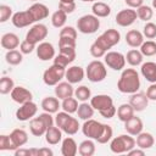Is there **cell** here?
I'll use <instances>...</instances> for the list:
<instances>
[{"label": "cell", "instance_id": "cell-1", "mask_svg": "<svg viewBox=\"0 0 156 156\" xmlns=\"http://www.w3.org/2000/svg\"><path fill=\"white\" fill-rule=\"evenodd\" d=\"M140 88L139 73L134 68H124L117 82V89L123 94L136 93Z\"/></svg>", "mask_w": 156, "mask_h": 156}, {"label": "cell", "instance_id": "cell-2", "mask_svg": "<svg viewBox=\"0 0 156 156\" xmlns=\"http://www.w3.org/2000/svg\"><path fill=\"white\" fill-rule=\"evenodd\" d=\"M135 139L130 134H121L116 138H112L110 141V150L113 154H124L135 147Z\"/></svg>", "mask_w": 156, "mask_h": 156}, {"label": "cell", "instance_id": "cell-3", "mask_svg": "<svg viewBox=\"0 0 156 156\" xmlns=\"http://www.w3.org/2000/svg\"><path fill=\"white\" fill-rule=\"evenodd\" d=\"M85 76L91 83H99L102 82L107 76V69L105 62H101L100 60H94L88 63L85 68Z\"/></svg>", "mask_w": 156, "mask_h": 156}, {"label": "cell", "instance_id": "cell-4", "mask_svg": "<svg viewBox=\"0 0 156 156\" xmlns=\"http://www.w3.org/2000/svg\"><path fill=\"white\" fill-rule=\"evenodd\" d=\"M66 74V68L62 66H58L56 63H52L49 68H46L43 73V80L46 85L49 87H55L58 84L62 78H65Z\"/></svg>", "mask_w": 156, "mask_h": 156}, {"label": "cell", "instance_id": "cell-5", "mask_svg": "<svg viewBox=\"0 0 156 156\" xmlns=\"http://www.w3.org/2000/svg\"><path fill=\"white\" fill-rule=\"evenodd\" d=\"M105 127H106L105 123H101L96 119L90 118V119L84 121V123L82 126V132H83L84 136L98 141L100 139V136L102 135V133L105 130Z\"/></svg>", "mask_w": 156, "mask_h": 156}, {"label": "cell", "instance_id": "cell-6", "mask_svg": "<svg viewBox=\"0 0 156 156\" xmlns=\"http://www.w3.org/2000/svg\"><path fill=\"white\" fill-rule=\"evenodd\" d=\"M100 27V20L95 15H84L77 21V29L83 34H93Z\"/></svg>", "mask_w": 156, "mask_h": 156}, {"label": "cell", "instance_id": "cell-7", "mask_svg": "<svg viewBox=\"0 0 156 156\" xmlns=\"http://www.w3.org/2000/svg\"><path fill=\"white\" fill-rule=\"evenodd\" d=\"M48 33H49V30H48V27L45 24H43V23H35L27 32L26 40H28L29 43L37 45V44L41 43L48 37Z\"/></svg>", "mask_w": 156, "mask_h": 156}, {"label": "cell", "instance_id": "cell-8", "mask_svg": "<svg viewBox=\"0 0 156 156\" xmlns=\"http://www.w3.org/2000/svg\"><path fill=\"white\" fill-rule=\"evenodd\" d=\"M104 62L113 71H122L126 66V56L118 51H107L104 56Z\"/></svg>", "mask_w": 156, "mask_h": 156}, {"label": "cell", "instance_id": "cell-9", "mask_svg": "<svg viewBox=\"0 0 156 156\" xmlns=\"http://www.w3.org/2000/svg\"><path fill=\"white\" fill-rule=\"evenodd\" d=\"M37 112H38V106L32 100V101H28V102L22 104L17 108V111H16V118L18 121H22V122L29 121V119H32L37 115Z\"/></svg>", "mask_w": 156, "mask_h": 156}, {"label": "cell", "instance_id": "cell-10", "mask_svg": "<svg viewBox=\"0 0 156 156\" xmlns=\"http://www.w3.org/2000/svg\"><path fill=\"white\" fill-rule=\"evenodd\" d=\"M136 18H138L136 11L130 9V7H128V9L121 10L116 15V23L118 26H121V27H129L135 22Z\"/></svg>", "mask_w": 156, "mask_h": 156}, {"label": "cell", "instance_id": "cell-11", "mask_svg": "<svg viewBox=\"0 0 156 156\" xmlns=\"http://www.w3.org/2000/svg\"><path fill=\"white\" fill-rule=\"evenodd\" d=\"M11 22L16 28H24V27H28V26L35 23L34 18L32 17V15L28 10L18 11V12L13 13V16L11 18Z\"/></svg>", "mask_w": 156, "mask_h": 156}, {"label": "cell", "instance_id": "cell-12", "mask_svg": "<svg viewBox=\"0 0 156 156\" xmlns=\"http://www.w3.org/2000/svg\"><path fill=\"white\" fill-rule=\"evenodd\" d=\"M37 51V56L39 60L41 61H49V60H54L55 55V48L51 43L49 41H41L38 44V46L35 48Z\"/></svg>", "mask_w": 156, "mask_h": 156}, {"label": "cell", "instance_id": "cell-13", "mask_svg": "<svg viewBox=\"0 0 156 156\" xmlns=\"http://www.w3.org/2000/svg\"><path fill=\"white\" fill-rule=\"evenodd\" d=\"M10 96H11V99H12L15 102H17V104H20V105L33 100V94H32L27 88L21 87V85L15 87V88L12 89V91L10 93Z\"/></svg>", "mask_w": 156, "mask_h": 156}, {"label": "cell", "instance_id": "cell-14", "mask_svg": "<svg viewBox=\"0 0 156 156\" xmlns=\"http://www.w3.org/2000/svg\"><path fill=\"white\" fill-rule=\"evenodd\" d=\"M129 104L133 106L134 111H136V112H141V111H144V110L147 107V105H149V99H147L146 94L136 91V93L130 94Z\"/></svg>", "mask_w": 156, "mask_h": 156}, {"label": "cell", "instance_id": "cell-15", "mask_svg": "<svg viewBox=\"0 0 156 156\" xmlns=\"http://www.w3.org/2000/svg\"><path fill=\"white\" fill-rule=\"evenodd\" d=\"M90 105L94 107V110L96 111H101L105 110L110 106L113 105V100L110 95L106 94H98L93 98H90Z\"/></svg>", "mask_w": 156, "mask_h": 156}, {"label": "cell", "instance_id": "cell-16", "mask_svg": "<svg viewBox=\"0 0 156 156\" xmlns=\"http://www.w3.org/2000/svg\"><path fill=\"white\" fill-rule=\"evenodd\" d=\"M84 76H85V71L80 66H71L66 69L65 78L71 84H77L84 79Z\"/></svg>", "mask_w": 156, "mask_h": 156}, {"label": "cell", "instance_id": "cell-17", "mask_svg": "<svg viewBox=\"0 0 156 156\" xmlns=\"http://www.w3.org/2000/svg\"><path fill=\"white\" fill-rule=\"evenodd\" d=\"M143 128H144V124H143V121L136 117L135 115L133 117H130L128 121L124 122V129L128 134L133 135V136H136L139 133L143 132Z\"/></svg>", "mask_w": 156, "mask_h": 156}, {"label": "cell", "instance_id": "cell-18", "mask_svg": "<svg viewBox=\"0 0 156 156\" xmlns=\"http://www.w3.org/2000/svg\"><path fill=\"white\" fill-rule=\"evenodd\" d=\"M28 11L30 12V15H32V17L34 18L35 22L45 20L49 16V7L45 4H41V2H34L28 9Z\"/></svg>", "mask_w": 156, "mask_h": 156}, {"label": "cell", "instance_id": "cell-19", "mask_svg": "<svg viewBox=\"0 0 156 156\" xmlns=\"http://www.w3.org/2000/svg\"><path fill=\"white\" fill-rule=\"evenodd\" d=\"M73 95H74V89L69 82H60L58 84L55 85V96L58 98L60 100H63Z\"/></svg>", "mask_w": 156, "mask_h": 156}, {"label": "cell", "instance_id": "cell-20", "mask_svg": "<svg viewBox=\"0 0 156 156\" xmlns=\"http://www.w3.org/2000/svg\"><path fill=\"white\" fill-rule=\"evenodd\" d=\"M141 76L150 83H156V62L146 61L140 67Z\"/></svg>", "mask_w": 156, "mask_h": 156}, {"label": "cell", "instance_id": "cell-21", "mask_svg": "<svg viewBox=\"0 0 156 156\" xmlns=\"http://www.w3.org/2000/svg\"><path fill=\"white\" fill-rule=\"evenodd\" d=\"M29 130L34 136H41V135H45L48 130V126L44 123V121L39 116L33 117L29 122Z\"/></svg>", "mask_w": 156, "mask_h": 156}, {"label": "cell", "instance_id": "cell-22", "mask_svg": "<svg viewBox=\"0 0 156 156\" xmlns=\"http://www.w3.org/2000/svg\"><path fill=\"white\" fill-rule=\"evenodd\" d=\"M126 43L130 48H140L144 43V34L136 29H130L126 34Z\"/></svg>", "mask_w": 156, "mask_h": 156}, {"label": "cell", "instance_id": "cell-23", "mask_svg": "<svg viewBox=\"0 0 156 156\" xmlns=\"http://www.w3.org/2000/svg\"><path fill=\"white\" fill-rule=\"evenodd\" d=\"M78 152V145L76 140L71 136H67L62 140L61 144V154L62 156H76Z\"/></svg>", "mask_w": 156, "mask_h": 156}, {"label": "cell", "instance_id": "cell-24", "mask_svg": "<svg viewBox=\"0 0 156 156\" xmlns=\"http://www.w3.org/2000/svg\"><path fill=\"white\" fill-rule=\"evenodd\" d=\"M20 38L15 33L9 32L1 37V46L6 50H15L20 46Z\"/></svg>", "mask_w": 156, "mask_h": 156}, {"label": "cell", "instance_id": "cell-25", "mask_svg": "<svg viewBox=\"0 0 156 156\" xmlns=\"http://www.w3.org/2000/svg\"><path fill=\"white\" fill-rule=\"evenodd\" d=\"M45 140L49 145H57L62 140V129L57 126H51L45 133Z\"/></svg>", "mask_w": 156, "mask_h": 156}, {"label": "cell", "instance_id": "cell-26", "mask_svg": "<svg viewBox=\"0 0 156 156\" xmlns=\"http://www.w3.org/2000/svg\"><path fill=\"white\" fill-rule=\"evenodd\" d=\"M136 145L138 147L143 149V150H147V149H151L155 144V138L151 133L149 132H141L136 135Z\"/></svg>", "mask_w": 156, "mask_h": 156}, {"label": "cell", "instance_id": "cell-27", "mask_svg": "<svg viewBox=\"0 0 156 156\" xmlns=\"http://www.w3.org/2000/svg\"><path fill=\"white\" fill-rule=\"evenodd\" d=\"M58 100L60 99L56 96H46L41 100V108L45 112L56 113V112H58V108L61 107V104Z\"/></svg>", "mask_w": 156, "mask_h": 156}, {"label": "cell", "instance_id": "cell-28", "mask_svg": "<svg viewBox=\"0 0 156 156\" xmlns=\"http://www.w3.org/2000/svg\"><path fill=\"white\" fill-rule=\"evenodd\" d=\"M10 136H11V140H12L13 145L16 146V149L23 146L28 141V134H27V132L24 129H21V128L13 129L10 133Z\"/></svg>", "mask_w": 156, "mask_h": 156}, {"label": "cell", "instance_id": "cell-29", "mask_svg": "<svg viewBox=\"0 0 156 156\" xmlns=\"http://www.w3.org/2000/svg\"><path fill=\"white\" fill-rule=\"evenodd\" d=\"M91 11H93V15H95L96 17L104 18V17L110 16V13H111V7H110V5H107L106 2L95 1V2L93 4V6H91Z\"/></svg>", "mask_w": 156, "mask_h": 156}, {"label": "cell", "instance_id": "cell-30", "mask_svg": "<svg viewBox=\"0 0 156 156\" xmlns=\"http://www.w3.org/2000/svg\"><path fill=\"white\" fill-rule=\"evenodd\" d=\"M95 143L93 141V139H87L83 140L79 145H78V154L80 156H93L95 154Z\"/></svg>", "mask_w": 156, "mask_h": 156}, {"label": "cell", "instance_id": "cell-31", "mask_svg": "<svg viewBox=\"0 0 156 156\" xmlns=\"http://www.w3.org/2000/svg\"><path fill=\"white\" fill-rule=\"evenodd\" d=\"M134 108H133V106L128 102V104H122V105H119V107L117 108V117H118V119L119 121H122L123 123L126 122V121H128L130 117H133L134 116Z\"/></svg>", "mask_w": 156, "mask_h": 156}, {"label": "cell", "instance_id": "cell-32", "mask_svg": "<svg viewBox=\"0 0 156 156\" xmlns=\"http://www.w3.org/2000/svg\"><path fill=\"white\" fill-rule=\"evenodd\" d=\"M143 60H144V55L141 54L140 50H136V49H132L127 52L126 55V61L133 66V67H136L139 65L143 63Z\"/></svg>", "mask_w": 156, "mask_h": 156}, {"label": "cell", "instance_id": "cell-33", "mask_svg": "<svg viewBox=\"0 0 156 156\" xmlns=\"http://www.w3.org/2000/svg\"><path fill=\"white\" fill-rule=\"evenodd\" d=\"M94 111H95L94 107L90 104H88L87 101H84L78 106L77 115H78V118H80L83 121H87V119H90L94 116Z\"/></svg>", "mask_w": 156, "mask_h": 156}, {"label": "cell", "instance_id": "cell-34", "mask_svg": "<svg viewBox=\"0 0 156 156\" xmlns=\"http://www.w3.org/2000/svg\"><path fill=\"white\" fill-rule=\"evenodd\" d=\"M5 60L9 65L11 66H17L22 62L23 60V54L18 50H7V52L5 54Z\"/></svg>", "mask_w": 156, "mask_h": 156}, {"label": "cell", "instance_id": "cell-35", "mask_svg": "<svg viewBox=\"0 0 156 156\" xmlns=\"http://www.w3.org/2000/svg\"><path fill=\"white\" fill-rule=\"evenodd\" d=\"M79 128H80V126H79L78 119L71 116L69 119L63 124V127H62L61 129H62V132L66 133L67 135H74V134L79 130Z\"/></svg>", "mask_w": 156, "mask_h": 156}, {"label": "cell", "instance_id": "cell-36", "mask_svg": "<svg viewBox=\"0 0 156 156\" xmlns=\"http://www.w3.org/2000/svg\"><path fill=\"white\" fill-rule=\"evenodd\" d=\"M67 21V13L63 12L62 10H57L51 15V24L55 28H62L65 27V23Z\"/></svg>", "mask_w": 156, "mask_h": 156}, {"label": "cell", "instance_id": "cell-37", "mask_svg": "<svg viewBox=\"0 0 156 156\" xmlns=\"http://www.w3.org/2000/svg\"><path fill=\"white\" fill-rule=\"evenodd\" d=\"M102 37L106 39V41L108 43V45H110L111 48L115 46V45H117V44L119 43V40H121V34H119V32H118L117 29H113V28H110V29L105 30V32L102 33Z\"/></svg>", "mask_w": 156, "mask_h": 156}, {"label": "cell", "instance_id": "cell-38", "mask_svg": "<svg viewBox=\"0 0 156 156\" xmlns=\"http://www.w3.org/2000/svg\"><path fill=\"white\" fill-rule=\"evenodd\" d=\"M78 100L73 96H69V98H66L62 100V104H61V108L68 113H74L77 112L78 110Z\"/></svg>", "mask_w": 156, "mask_h": 156}, {"label": "cell", "instance_id": "cell-39", "mask_svg": "<svg viewBox=\"0 0 156 156\" xmlns=\"http://www.w3.org/2000/svg\"><path fill=\"white\" fill-rule=\"evenodd\" d=\"M74 96L78 101H88L91 98V90L87 85H79L78 88L74 89Z\"/></svg>", "mask_w": 156, "mask_h": 156}, {"label": "cell", "instance_id": "cell-40", "mask_svg": "<svg viewBox=\"0 0 156 156\" xmlns=\"http://www.w3.org/2000/svg\"><path fill=\"white\" fill-rule=\"evenodd\" d=\"M136 15H138L139 20L149 22L152 18V16H154V10L150 6H147V5H141L140 7L136 9Z\"/></svg>", "mask_w": 156, "mask_h": 156}, {"label": "cell", "instance_id": "cell-41", "mask_svg": "<svg viewBox=\"0 0 156 156\" xmlns=\"http://www.w3.org/2000/svg\"><path fill=\"white\" fill-rule=\"evenodd\" d=\"M140 51L146 57H150V56L156 55V43L154 40H146V41H144L141 44V46H140Z\"/></svg>", "mask_w": 156, "mask_h": 156}, {"label": "cell", "instance_id": "cell-42", "mask_svg": "<svg viewBox=\"0 0 156 156\" xmlns=\"http://www.w3.org/2000/svg\"><path fill=\"white\" fill-rule=\"evenodd\" d=\"M13 88H15V82H13L12 78H10V77H2L0 79V93L2 95H6V94L11 93Z\"/></svg>", "mask_w": 156, "mask_h": 156}, {"label": "cell", "instance_id": "cell-43", "mask_svg": "<svg viewBox=\"0 0 156 156\" xmlns=\"http://www.w3.org/2000/svg\"><path fill=\"white\" fill-rule=\"evenodd\" d=\"M74 60H76V57L69 56V55H67V54H62V52H60L58 55H56V56L54 57V63H56V65L62 66V67L66 68V67H67L69 63H72Z\"/></svg>", "mask_w": 156, "mask_h": 156}, {"label": "cell", "instance_id": "cell-44", "mask_svg": "<svg viewBox=\"0 0 156 156\" xmlns=\"http://www.w3.org/2000/svg\"><path fill=\"white\" fill-rule=\"evenodd\" d=\"M7 150H16V146L13 145L11 136L6 134L0 135V151H7Z\"/></svg>", "mask_w": 156, "mask_h": 156}, {"label": "cell", "instance_id": "cell-45", "mask_svg": "<svg viewBox=\"0 0 156 156\" xmlns=\"http://www.w3.org/2000/svg\"><path fill=\"white\" fill-rule=\"evenodd\" d=\"M13 13H12V9L9 5H0V22L4 23L6 21H9L10 18H12Z\"/></svg>", "mask_w": 156, "mask_h": 156}, {"label": "cell", "instance_id": "cell-46", "mask_svg": "<svg viewBox=\"0 0 156 156\" xmlns=\"http://www.w3.org/2000/svg\"><path fill=\"white\" fill-rule=\"evenodd\" d=\"M143 34L147 39L156 38V24L152 22H146V24L143 28Z\"/></svg>", "mask_w": 156, "mask_h": 156}, {"label": "cell", "instance_id": "cell-47", "mask_svg": "<svg viewBox=\"0 0 156 156\" xmlns=\"http://www.w3.org/2000/svg\"><path fill=\"white\" fill-rule=\"evenodd\" d=\"M71 117V113L66 112V111H61V112H56V116H55V124L58 127V128H62L63 124L69 119Z\"/></svg>", "mask_w": 156, "mask_h": 156}, {"label": "cell", "instance_id": "cell-48", "mask_svg": "<svg viewBox=\"0 0 156 156\" xmlns=\"http://www.w3.org/2000/svg\"><path fill=\"white\" fill-rule=\"evenodd\" d=\"M60 37H66V38H72L77 39V29L72 26H65L60 30Z\"/></svg>", "mask_w": 156, "mask_h": 156}, {"label": "cell", "instance_id": "cell-49", "mask_svg": "<svg viewBox=\"0 0 156 156\" xmlns=\"http://www.w3.org/2000/svg\"><path fill=\"white\" fill-rule=\"evenodd\" d=\"M89 50H90V55L93 57H95V58H100V57H104L106 55V51L102 48H100L95 41L90 45V49Z\"/></svg>", "mask_w": 156, "mask_h": 156}, {"label": "cell", "instance_id": "cell-50", "mask_svg": "<svg viewBox=\"0 0 156 156\" xmlns=\"http://www.w3.org/2000/svg\"><path fill=\"white\" fill-rule=\"evenodd\" d=\"M35 48H37L35 44H32V43H29V41L26 40V39H24L23 41H21V44H20V51H21L22 54H24V55L32 54Z\"/></svg>", "mask_w": 156, "mask_h": 156}, {"label": "cell", "instance_id": "cell-51", "mask_svg": "<svg viewBox=\"0 0 156 156\" xmlns=\"http://www.w3.org/2000/svg\"><path fill=\"white\" fill-rule=\"evenodd\" d=\"M61 48H76V39L60 37L58 39V49Z\"/></svg>", "mask_w": 156, "mask_h": 156}, {"label": "cell", "instance_id": "cell-52", "mask_svg": "<svg viewBox=\"0 0 156 156\" xmlns=\"http://www.w3.org/2000/svg\"><path fill=\"white\" fill-rule=\"evenodd\" d=\"M99 113H100V115H101L104 118L110 119V118L115 117V115L117 113V108L115 107V105H112V106H110V107H107V108H105V110L99 111Z\"/></svg>", "mask_w": 156, "mask_h": 156}, {"label": "cell", "instance_id": "cell-53", "mask_svg": "<svg viewBox=\"0 0 156 156\" xmlns=\"http://www.w3.org/2000/svg\"><path fill=\"white\" fill-rule=\"evenodd\" d=\"M58 9L62 10L63 12H66L67 15L74 12L76 10V2H68V4H65V2H58Z\"/></svg>", "mask_w": 156, "mask_h": 156}, {"label": "cell", "instance_id": "cell-54", "mask_svg": "<svg viewBox=\"0 0 156 156\" xmlns=\"http://www.w3.org/2000/svg\"><path fill=\"white\" fill-rule=\"evenodd\" d=\"M146 96L149 100L156 101V83H151L146 90Z\"/></svg>", "mask_w": 156, "mask_h": 156}, {"label": "cell", "instance_id": "cell-55", "mask_svg": "<svg viewBox=\"0 0 156 156\" xmlns=\"http://www.w3.org/2000/svg\"><path fill=\"white\" fill-rule=\"evenodd\" d=\"M124 2H126V5H127L128 7H130V9H138V7H140L141 5H144V4H143L144 0H124Z\"/></svg>", "mask_w": 156, "mask_h": 156}, {"label": "cell", "instance_id": "cell-56", "mask_svg": "<svg viewBox=\"0 0 156 156\" xmlns=\"http://www.w3.org/2000/svg\"><path fill=\"white\" fill-rule=\"evenodd\" d=\"M127 155H128V156H144V155H145V150H143V149H140V147H138V149L133 147L132 150H129V151L127 152Z\"/></svg>", "mask_w": 156, "mask_h": 156}, {"label": "cell", "instance_id": "cell-57", "mask_svg": "<svg viewBox=\"0 0 156 156\" xmlns=\"http://www.w3.org/2000/svg\"><path fill=\"white\" fill-rule=\"evenodd\" d=\"M15 156H30V151H29V149L18 147L15 150Z\"/></svg>", "mask_w": 156, "mask_h": 156}, {"label": "cell", "instance_id": "cell-58", "mask_svg": "<svg viewBox=\"0 0 156 156\" xmlns=\"http://www.w3.org/2000/svg\"><path fill=\"white\" fill-rule=\"evenodd\" d=\"M54 151L49 147H41L39 149V156H52Z\"/></svg>", "mask_w": 156, "mask_h": 156}, {"label": "cell", "instance_id": "cell-59", "mask_svg": "<svg viewBox=\"0 0 156 156\" xmlns=\"http://www.w3.org/2000/svg\"><path fill=\"white\" fill-rule=\"evenodd\" d=\"M60 2H65V4H68V2H74V0H60Z\"/></svg>", "mask_w": 156, "mask_h": 156}, {"label": "cell", "instance_id": "cell-60", "mask_svg": "<svg viewBox=\"0 0 156 156\" xmlns=\"http://www.w3.org/2000/svg\"><path fill=\"white\" fill-rule=\"evenodd\" d=\"M80 1H83V2H95L96 0H80Z\"/></svg>", "mask_w": 156, "mask_h": 156}, {"label": "cell", "instance_id": "cell-61", "mask_svg": "<svg viewBox=\"0 0 156 156\" xmlns=\"http://www.w3.org/2000/svg\"><path fill=\"white\" fill-rule=\"evenodd\" d=\"M152 7L156 9V0H152Z\"/></svg>", "mask_w": 156, "mask_h": 156}, {"label": "cell", "instance_id": "cell-62", "mask_svg": "<svg viewBox=\"0 0 156 156\" xmlns=\"http://www.w3.org/2000/svg\"><path fill=\"white\" fill-rule=\"evenodd\" d=\"M29 1H38V0H29Z\"/></svg>", "mask_w": 156, "mask_h": 156}]
</instances>
